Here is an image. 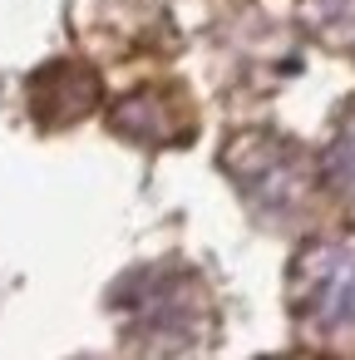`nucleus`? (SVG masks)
Here are the masks:
<instances>
[{"mask_svg":"<svg viewBox=\"0 0 355 360\" xmlns=\"http://www.w3.org/2000/svg\"><path fill=\"white\" fill-rule=\"evenodd\" d=\"M99 104V75L79 60H55L30 84V114L45 129H70Z\"/></svg>","mask_w":355,"mask_h":360,"instance_id":"4","label":"nucleus"},{"mask_svg":"<svg viewBox=\"0 0 355 360\" xmlns=\"http://www.w3.org/2000/svg\"><path fill=\"white\" fill-rule=\"evenodd\" d=\"M227 173L266 217H301L321 188L316 158L281 134H242L227 143Z\"/></svg>","mask_w":355,"mask_h":360,"instance_id":"2","label":"nucleus"},{"mask_svg":"<svg viewBox=\"0 0 355 360\" xmlns=\"http://www.w3.org/2000/svg\"><path fill=\"white\" fill-rule=\"evenodd\" d=\"M316 35H325L335 50L355 55V0H306Z\"/></svg>","mask_w":355,"mask_h":360,"instance_id":"7","label":"nucleus"},{"mask_svg":"<svg viewBox=\"0 0 355 360\" xmlns=\"http://www.w3.org/2000/svg\"><path fill=\"white\" fill-rule=\"evenodd\" d=\"M114 129L138 143H183L193 134V104L173 84H148L114 109Z\"/></svg>","mask_w":355,"mask_h":360,"instance_id":"5","label":"nucleus"},{"mask_svg":"<svg viewBox=\"0 0 355 360\" xmlns=\"http://www.w3.org/2000/svg\"><path fill=\"white\" fill-rule=\"evenodd\" d=\"M291 311L321 340L355 335V242L325 237L291 262Z\"/></svg>","mask_w":355,"mask_h":360,"instance_id":"3","label":"nucleus"},{"mask_svg":"<svg viewBox=\"0 0 355 360\" xmlns=\"http://www.w3.org/2000/svg\"><path fill=\"white\" fill-rule=\"evenodd\" d=\"M114 306L124 326L158 350L198 345L207 330V286L188 266H138L119 281Z\"/></svg>","mask_w":355,"mask_h":360,"instance_id":"1","label":"nucleus"},{"mask_svg":"<svg viewBox=\"0 0 355 360\" xmlns=\"http://www.w3.org/2000/svg\"><path fill=\"white\" fill-rule=\"evenodd\" d=\"M321 183L355 212V104L335 119V134L321 153Z\"/></svg>","mask_w":355,"mask_h":360,"instance_id":"6","label":"nucleus"}]
</instances>
